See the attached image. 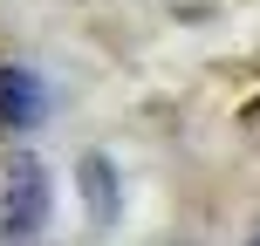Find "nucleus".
I'll list each match as a JSON object with an SVG mask.
<instances>
[{"label":"nucleus","mask_w":260,"mask_h":246,"mask_svg":"<svg viewBox=\"0 0 260 246\" xmlns=\"http://www.w3.org/2000/svg\"><path fill=\"white\" fill-rule=\"evenodd\" d=\"M253 246H260V239H253Z\"/></svg>","instance_id":"20e7f679"},{"label":"nucleus","mask_w":260,"mask_h":246,"mask_svg":"<svg viewBox=\"0 0 260 246\" xmlns=\"http://www.w3.org/2000/svg\"><path fill=\"white\" fill-rule=\"evenodd\" d=\"M82 198H89V219L96 226L117 219V171H110L103 157H82Z\"/></svg>","instance_id":"7ed1b4c3"},{"label":"nucleus","mask_w":260,"mask_h":246,"mask_svg":"<svg viewBox=\"0 0 260 246\" xmlns=\"http://www.w3.org/2000/svg\"><path fill=\"white\" fill-rule=\"evenodd\" d=\"M48 219V171L35 151H7L0 157V239H35Z\"/></svg>","instance_id":"f257e3e1"},{"label":"nucleus","mask_w":260,"mask_h":246,"mask_svg":"<svg viewBox=\"0 0 260 246\" xmlns=\"http://www.w3.org/2000/svg\"><path fill=\"white\" fill-rule=\"evenodd\" d=\"M41 117H48V89H41L35 68H0V123L7 130H35Z\"/></svg>","instance_id":"f03ea898"}]
</instances>
